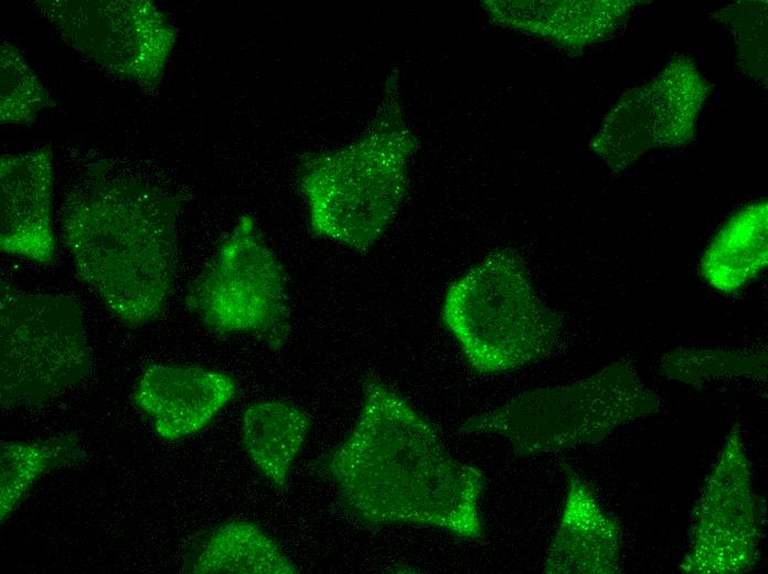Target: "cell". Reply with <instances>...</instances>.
I'll return each instance as SVG.
<instances>
[{"label": "cell", "instance_id": "1", "mask_svg": "<svg viewBox=\"0 0 768 574\" xmlns=\"http://www.w3.org/2000/svg\"><path fill=\"white\" fill-rule=\"evenodd\" d=\"M318 466L367 528L413 524L462 539L483 532V474L456 459L433 423L380 379L365 380L353 428Z\"/></svg>", "mask_w": 768, "mask_h": 574}, {"label": "cell", "instance_id": "2", "mask_svg": "<svg viewBox=\"0 0 768 574\" xmlns=\"http://www.w3.org/2000/svg\"><path fill=\"white\" fill-rule=\"evenodd\" d=\"M179 199L96 173L66 198L61 237L79 277L121 323L158 319L178 265Z\"/></svg>", "mask_w": 768, "mask_h": 574}, {"label": "cell", "instance_id": "3", "mask_svg": "<svg viewBox=\"0 0 768 574\" xmlns=\"http://www.w3.org/2000/svg\"><path fill=\"white\" fill-rule=\"evenodd\" d=\"M413 148L395 97L385 98L372 128L355 142L307 156L298 183L311 232L356 251L374 245L406 194Z\"/></svg>", "mask_w": 768, "mask_h": 574}, {"label": "cell", "instance_id": "4", "mask_svg": "<svg viewBox=\"0 0 768 574\" xmlns=\"http://www.w3.org/2000/svg\"><path fill=\"white\" fill-rule=\"evenodd\" d=\"M441 321L482 374L532 364L555 348L562 319L537 295L523 259L497 249L448 287Z\"/></svg>", "mask_w": 768, "mask_h": 574}, {"label": "cell", "instance_id": "5", "mask_svg": "<svg viewBox=\"0 0 768 574\" xmlns=\"http://www.w3.org/2000/svg\"><path fill=\"white\" fill-rule=\"evenodd\" d=\"M659 404L637 373L619 363L569 385L524 392L468 418L460 432L501 436L514 453L534 455L598 442Z\"/></svg>", "mask_w": 768, "mask_h": 574}, {"label": "cell", "instance_id": "6", "mask_svg": "<svg viewBox=\"0 0 768 574\" xmlns=\"http://www.w3.org/2000/svg\"><path fill=\"white\" fill-rule=\"evenodd\" d=\"M81 306L65 295L30 294L2 284L0 404L40 405L90 370Z\"/></svg>", "mask_w": 768, "mask_h": 574}, {"label": "cell", "instance_id": "7", "mask_svg": "<svg viewBox=\"0 0 768 574\" xmlns=\"http://www.w3.org/2000/svg\"><path fill=\"white\" fill-rule=\"evenodd\" d=\"M185 304L214 333H249L273 350L286 343L287 275L250 215L237 220L191 284Z\"/></svg>", "mask_w": 768, "mask_h": 574}, {"label": "cell", "instance_id": "8", "mask_svg": "<svg viewBox=\"0 0 768 574\" xmlns=\"http://www.w3.org/2000/svg\"><path fill=\"white\" fill-rule=\"evenodd\" d=\"M33 4L72 47L104 71L156 87L177 30L148 0H40Z\"/></svg>", "mask_w": 768, "mask_h": 574}, {"label": "cell", "instance_id": "9", "mask_svg": "<svg viewBox=\"0 0 768 574\" xmlns=\"http://www.w3.org/2000/svg\"><path fill=\"white\" fill-rule=\"evenodd\" d=\"M736 437L732 446L727 444L696 507L686 561L692 572H738L755 559L757 504Z\"/></svg>", "mask_w": 768, "mask_h": 574}, {"label": "cell", "instance_id": "10", "mask_svg": "<svg viewBox=\"0 0 768 574\" xmlns=\"http://www.w3.org/2000/svg\"><path fill=\"white\" fill-rule=\"evenodd\" d=\"M704 84L694 67L674 62L648 91L632 92L612 110L597 150L612 168H623L648 148L685 141L706 94Z\"/></svg>", "mask_w": 768, "mask_h": 574}, {"label": "cell", "instance_id": "11", "mask_svg": "<svg viewBox=\"0 0 768 574\" xmlns=\"http://www.w3.org/2000/svg\"><path fill=\"white\" fill-rule=\"evenodd\" d=\"M0 189L1 251L39 264H51L55 253L51 146L2 155Z\"/></svg>", "mask_w": 768, "mask_h": 574}, {"label": "cell", "instance_id": "12", "mask_svg": "<svg viewBox=\"0 0 768 574\" xmlns=\"http://www.w3.org/2000/svg\"><path fill=\"white\" fill-rule=\"evenodd\" d=\"M237 391L235 379L222 371L154 364L139 379L134 402L161 438L177 440L205 428Z\"/></svg>", "mask_w": 768, "mask_h": 574}, {"label": "cell", "instance_id": "13", "mask_svg": "<svg viewBox=\"0 0 768 574\" xmlns=\"http://www.w3.org/2000/svg\"><path fill=\"white\" fill-rule=\"evenodd\" d=\"M568 474V490L557 532L545 559L546 573H610L616 568L618 534L588 486Z\"/></svg>", "mask_w": 768, "mask_h": 574}, {"label": "cell", "instance_id": "14", "mask_svg": "<svg viewBox=\"0 0 768 574\" xmlns=\"http://www.w3.org/2000/svg\"><path fill=\"white\" fill-rule=\"evenodd\" d=\"M767 202L748 204L722 226L705 249L700 272L713 289L734 295L766 268Z\"/></svg>", "mask_w": 768, "mask_h": 574}, {"label": "cell", "instance_id": "15", "mask_svg": "<svg viewBox=\"0 0 768 574\" xmlns=\"http://www.w3.org/2000/svg\"><path fill=\"white\" fill-rule=\"evenodd\" d=\"M310 427L307 413L290 402L262 401L244 411L241 426L244 449L276 489L287 488L291 467Z\"/></svg>", "mask_w": 768, "mask_h": 574}, {"label": "cell", "instance_id": "16", "mask_svg": "<svg viewBox=\"0 0 768 574\" xmlns=\"http://www.w3.org/2000/svg\"><path fill=\"white\" fill-rule=\"evenodd\" d=\"M185 571L195 574H295L299 568L259 525L233 520L220 524L201 541Z\"/></svg>", "mask_w": 768, "mask_h": 574}, {"label": "cell", "instance_id": "17", "mask_svg": "<svg viewBox=\"0 0 768 574\" xmlns=\"http://www.w3.org/2000/svg\"><path fill=\"white\" fill-rule=\"evenodd\" d=\"M78 438L64 434L38 442H3L0 446V515L3 523L44 472L82 461Z\"/></svg>", "mask_w": 768, "mask_h": 574}, {"label": "cell", "instance_id": "18", "mask_svg": "<svg viewBox=\"0 0 768 574\" xmlns=\"http://www.w3.org/2000/svg\"><path fill=\"white\" fill-rule=\"evenodd\" d=\"M0 121L26 124L54 106L49 92L21 52L7 40L0 46Z\"/></svg>", "mask_w": 768, "mask_h": 574}, {"label": "cell", "instance_id": "19", "mask_svg": "<svg viewBox=\"0 0 768 574\" xmlns=\"http://www.w3.org/2000/svg\"><path fill=\"white\" fill-rule=\"evenodd\" d=\"M762 354H747L722 350H678L665 359L663 369L673 379L701 384L721 375H754L764 372Z\"/></svg>", "mask_w": 768, "mask_h": 574}]
</instances>
